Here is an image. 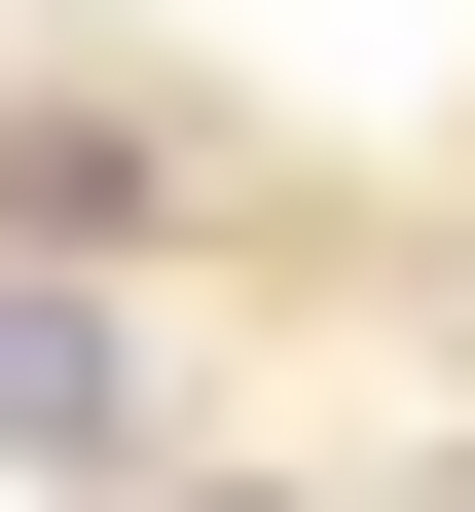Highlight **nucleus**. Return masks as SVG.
I'll return each instance as SVG.
<instances>
[{
  "mask_svg": "<svg viewBox=\"0 0 475 512\" xmlns=\"http://www.w3.org/2000/svg\"><path fill=\"white\" fill-rule=\"evenodd\" d=\"M0 476H110V330L74 293H0Z\"/></svg>",
  "mask_w": 475,
  "mask_h": 512,
  "instance_id": "1",
  "label": "nucleus"
}]
</instances>
